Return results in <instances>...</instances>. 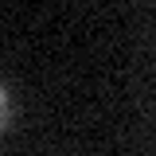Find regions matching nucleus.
<instances>
[{
  "label": "nucleus",
  "instance_id": "1",
  "mask_svg": "<svg viewBox=\"0 0 156 156\" xmlns=\"http://www.w3.org/2000/svg\"><path fill=\"white\" fill-rule=\"evenodd\" d=\"M12 117H16V98H12V90L0 82V133L12 125Z\"/></svg>",
  "mask_w": 156,
  "mask_h": 156
}]
</instances>
